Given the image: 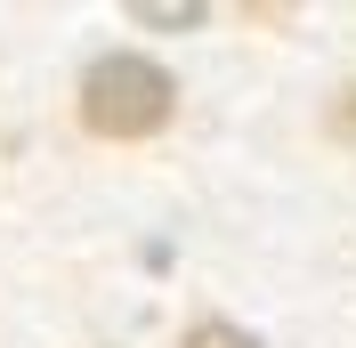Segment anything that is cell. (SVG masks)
Segmentation results:
<instances>
[{"label": "cell", "instance_id": "obj_1", "mask_svg": "<svg viewBox=\"0 0 356 348\" xmlns=\"http://www.w3.org/2000/svg\"><path fill=\"white\" fill-rule=\"evenodd\" d=\"M170 106H178V89H170V73H162L154 57L113 49V57H97V65L81 73V122H89V138L138 146V138L170 130Z\"/></svg>", "mask_w": 356, "mask_h": 348}, {"label": "cell", "instance_id": "obj_2", "mask_svg": "<svg viewBox=\"0 0 356 348\" xmlns=\"http://www.w3.org/2000/svg\"><path fill=\"white\" fill-rule=\"evenodd\" d=\"M178 348H259V340H251V332H235V324H219V316H211V324H195V332H186V340H178Z\"/></svg>", "mask_w": 356, "mask_h": 348}, {"label": "cell", "instance_id": "obj_3", "mask_svg": "<svg viewBox=\"0 0 356 348\" xmlns=\"http://www.w3.org/2000/svg\"><path fill=\"white\" fill-rule=\"evenodd\" d=\"M340 130H348V138H356V89H348V106H340Z\"/></svg>", "mask_w": 356, "mask_h": 348}]
</instances>
